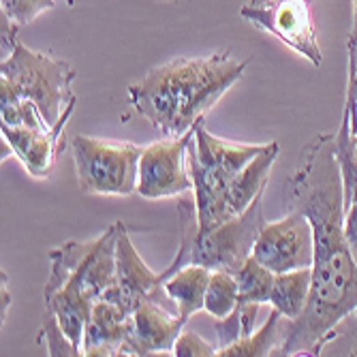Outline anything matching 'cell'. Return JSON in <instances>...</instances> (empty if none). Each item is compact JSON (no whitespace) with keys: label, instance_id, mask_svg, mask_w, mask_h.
Returning a JSON list of instances; mask_svg holds the SVG:
<instances>
[{"label":"cell","instance_id":"603a6c76","mask_svg":"<svg viewBox=\"0 0 357 357\" xmlns=\"http://www.w3.org/2000/svg\"><path fill=\"white\" fill-rule=\"evenodd\" d=\"M64 5L73 7L75 0H62ZM56 7V0H0V17L9 20L13 26L24 28L35 22L41 13Z\"/></svg>","mask_w":357,"mask_h":357},{"label":"cell","instance_id":"7402d4cb","mask_svg":"<svg viewBox=\"0 0 357 357\" xmlns=\"http://www.w3.org/2000/svg\"><path fill=\"white\" fill-rule=\"evenodd\" d=\"M261 304L255 302H240L234 312L222 319H214V328L218 336V349L229 347L246 336H250L257 328V314Z\"/></svg>","mask_w":357,"mask_h":357},{"label":"cell","instance_id":"7c38bea8","mask_svg":"<svg viewBox=\"0 0 357 357\" xmlns=\"http://www.w3.org/2000/svg\"><path fill=\"white\" fill-rule=\"evenodd\" d=\"M67 120H62L58 126L50 131H39V128L28 126H13L3 122L0 133H3V144H7L5 154H13L22 160L24 169L37 180H47L58 163L60 154L67 148Z\"/></svg>","mask_w":357,"mask_h":357},{"label":"cell","instance_id":"d6986e66","mask_svg":"<svg viewBox=\"0 0 357 357\" xmlns=\"http://www.w3.org/2000/svg\"><path fill=\"white\" fill-rule=\"evenodd\" d=\"M312 291V268H300L276 274L270 306L287 319H298L310 300Z\"/></svg>","mask_w":357,"mask_h":357},{"label":"cell","instance_id":"44dd1931","mask_svg":"<svg viewBox=\"0 0 357 357\" xmlns=\"http://www.w3.org/2000/svg\"><path fill=\"white\" fill-rule=\"evenodd\" d=\"M238 304H240V294H238L236 276L227 270H212V276L206 289L204 310L214 319H222L229 312H234Z\"/></svg>","mask_w":357,"mask_h":357},{"label":"cell","instance_id":"e0dca14e","mask_svg":"<svg viewBox=\"0 0 357 357\" xmlns=\"http://www.w3.org/2000/svg\"><path fill=\"white\" fill-rule=\"evenodd\" d=\"M212 270L204 266H184L163 280L165 294L176 304L180 317L188 321L195 312L204 310L206 289L210 282Z\"/></svg>","mask_w":357,"mask_h":357},{"label":"cell","instance_id":"5b68a950","mask_svg":"<svg viewBox=\"0 0 357 357\" xmlns=\"http://www.w3.org/2000/svg\"><path fill=\"white\" fill-rule=\"evenodd\" d=\"M266 146L268 144H240L214 137L206 131L204 120L197 122L195 135L188 142L186 160L202 231L231 220L225 204L227 186L257 154L266 150Z\"/></svg>","mask_w":357,"mask_h":357},{"label":"cell","instance_id":"9a60e30c","mask_svg":"<svg viewBox=\"0 0 357 357\" xmlns=\"http://www.w3.org/2000/svg\"><path fill=\"white\" fill-rule=\"evenodd\" d=\"M280 154L278 142H270L261 154H257L250 163L229 182L225 192V204L229 210L231 218L240 216L261 192L268 188L270 172Z\"/></svg>","mask_w":357,"mask_h":357},{"label":"cell","instance_id":"5bb4252c","mask_svg":"<svg viewBox=\"0 0 357 357\" xmlns=\"http://www.w3.org/2000/svg\"><path fill=\"white\" fill-rule=\"evenodd\" d=\"M131 334V312L114 302L96 300L84 334V355L88 357H116L124 355L126 340Z\"/></svg>","mask_w":357,"mask_h":357},{"label":"cell","instance_id":"ffe728a7","mask_svg":"<svg viewBox=\"0 0 357 357\" xmlns=\"http://www.w3.org/2000/svg\"><path fill=\"white\" fill-rule=\"evenodd\" d=\"M234 276L238 280L240 302H255L261 306L270 304L274 280H276V274L270 268H266L261 261H257L250 255Z\"/></svg>","mask_w":357,"mask_h":357},{"label":"cell","instance_id":"7a4b0ae2","mask_svg":"<svg viewBox=\"0 0 357 357\" xmlns=\"http://www.w3.org/2000/svg\"><path fill=\"white\" fill-rule=\"evenodd\" d=\"M246 67L248 60H236L231 52L174 58L128 86V103L152 124L158 137H180L206 118Z\"/></svg>","mask_w":357,"mask_h":357},{"label":"cell","instance_id":"2e32d148","mask_svg":"<svg viewBox=\"0 0 357 357\" xmlns=\"http://www.w3.org/2000/svg\"><path fill=\"white\" fill-rule=\"evenodd\" d=\"M336 152L344 186V236L357 264V148L355 135L349 126V118L344 114L336 133Z\"/></svg>","mask_w":357,"mask_h":357},{"label":"cell","instance_id":"6da1fadb","mask_svg":"<svg viewBox=\"0 0 357 357\" xmlns=\"http://www.w3.org/2000/svg\"><path fill=\"white\" fill-rule=\"evenodd\" d=\"M289 210L312 225L314 264L306 310L289 321L280 357L321 355L328 334L357 310V264L344 236V186L336 133L314 137L287 184Z\"/></svg>","mask_w":357,"mask_h":357},{"label":"cell","instance_id":"9c48e42d","mask_svg":"<svg viewBox=\"0 0 357 357\" xmlns=\"http://www.w3.org/2000/svg\"><path fill=\"white\" fill-rule=\"evenodd\" d=\"M240 15L261 28L289 50L304 56L314 67H321L323 54L317 41V32L310 15V0H266L248 3L240 9Z\"/></svg>","mask_w":357,"mask_h":357},{"label":"cell","instance_id":"277c9868","mask_svg":"<svg viewBox=\"0 0 357 357\" xmlns=\"http://www.w3.org/2000/svg\"><path fill=\"white\" fill-rule=\"evenodd\" d=\"M266 222L261 192L240 216L214 227V229L202 231L192 190L178 195L180 250L176 252L174 261L160 272V280H165L184 266H204L210 270H227L236 274L252 255L255 240Z\"/></svg>","mask_w":357,"mask_h":357},{"label":"cell","instance_id":"cb8c5ba5","mask_svg":"<svg viewBox=\"0 0 357 357\" xmlns=\"http://www.w3.org/2000/svg\"><path fill=\"white\" fill-rule=\"evenodd\" d=\"M37 340L45 344L50 357H77V355H84L82 349L62 332L56 317H52L50 312H45V319L41 323Z\"/></svg>","mask_w":357,"mask_h":357},{"label":"cell","instance_id":"8fae6325","mask_svg":"<svg viewBox=\"0 0 357 357\" xmlns=\"http://www.w3.org/2000/svg\"><path fill=\"white\" fill-rule=\"evenodd\" d=\"M101 300L114 302L126 312H133L144 302L154 300L158 304L167 306L169 310L178 312L176 304L165 294L160 274H154L142 259V255L137 252L131 236H128L126 225H122L118 244H116V278Z\"/></svg>","mask_w":357,"mask_h":357},{"label":"cell","instance_id":"4fadbf2b","mask_svg":"<svg viewBox=\"0 0 357 357\" xmlns=\"http://www.w3.org/2000/svg\"><path fill=\"white\" fill-rule=\"evenodd\" d=\"M186 321L154 300L144 302L131 312V334L126 340L124 355L146 357L156 353L174 355V344L182 334Z\"/></svg>","mask_w":357,"mask_h":357},{"label":"cell","instance_id":"484cf974","mask_svg":"<svg viewBox=\"0 0 357 357\" xmlns=\"http://www.w3.org/2000/svg\"><path fill=\"white\" fill-rule=\"evenodd\" d=\"M349 50V82H347V99H344V112L349 118L351 128L357 124V45L347 47Z\"/></svg>","mask_w":357,"mask_h":357},{"label":"cell","instance_id":"ba28073f","mask_svg":"<svg viewBox=\"0 0 357 357\" xmlns=\"http://www.w3.org/2000/svg\"><path fill=\"white\" fill-rule=\"evenodd\" d=\"M192 135L195 128L180 137H158L156 142L144 146L135 188L142 199L178 197L192 190L186 160V150Z\"/></svg>","mask_w":357,"mask_h":357},{"label":"cell","instance_id":"30bf717a","mask_svg":"<svg viewBox=\"0 0 357 357\" xmlns=\"http://www.w3.org/2000/svg\"><path fill=\"white\" fill-rule=\"evenodd\" d=\"M252 257L274 274L312 268L314 236L306 214L300 210H289L284 218L266 222L255 240Z\"/></svg>","mask_w":357,"mask_h":357},{"label":"cell","instance_id":"ac0fdd59","mask_svg":"<svg viewBox=\"0 0 357 357\" xmlns=\"http://www.w3.org/2000/svg\"><path fill=\"white\" fill-rule=\"evenodd\" d=\"M287 317H282L276 308L270 310L268 321L261 328L255 330L250 336L218 349L216 355L220 357H266V355H280V349L287 338V328H289Z\"/></svg>","mask_w":357,"mask_h":357},{"label":"cell","instance_id":"52a82bcc","mask_svg":"<svg viewBox=\"0 0 357 357\" xmlns=\"http://www.w3.org/2000/svg\"><path fill=\"white\" fill-rule=\"evenodd\" d=\"M75 178L86 195L126 197L137 188V169L144 146L90 135L73 137Z\"/></svg>","mask_w":357,"mask_h":357},{"label":"cell","instance_id":"8992f818","mask_svg":"<svg viewBox=\"0 0 357 357\" xmlns=\"http://www.w3.org/2000/svg\"><path fill=\"white\" fill-rule=\"evenodd\" d=\"M122 225L124 222L116 220L109 229L90 242L69 240L52 248L50 278L43 291L75 284L88 300H101L116 278V244Z\"/></svg>","mask_w":357,"mask_h":357},{"label":"cell","instance_id":"d4e9b609","mask_svg":"<svg viewBox=\"0 0 357 357\" xmlns=\"http://www.w3.org/2000/svg\"><path fill=\"white\" fill-rule=\"evenodd\" d=\"M216 351H218L216 347L206 342L195 332H182L174 344L176 357H212V355H216Z\"/></svg>","mask_w":357,"mask_h":357},{"label":"cell","instance_id":"3957f363","mask_svg":"<svg viewBox=\"0 0 357 357\" xmlns=\"http://www.w3.org/2000/svg\"><path fill=\"white\" fill-rule=\"evenodd\" d=\"M75 69L67 60L15 43L0 62V116L13 126L50 131L71 118L77 96Z\"/></svg>","mask_w":357,"mask_h":357},{"label":"cell","instance_id":"4316f807","mask_svg":"<svg viewBox=\"0 0 357 357\" xmlns=\"http://www.w3.org/2000/svg\"><path fill=\"white\" fill-rule=\"evenodd\" d=\"M357 45V0H353V22H351V30H349V39H347V47Z\"/></svg>","mask_w":357,"mask_h":357}]
</instances>
